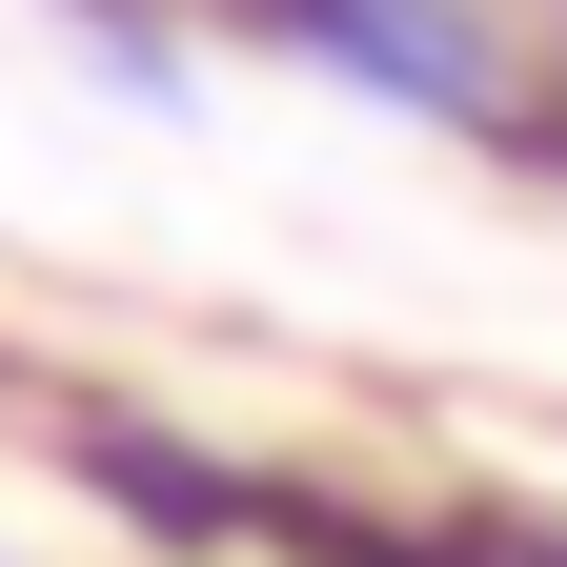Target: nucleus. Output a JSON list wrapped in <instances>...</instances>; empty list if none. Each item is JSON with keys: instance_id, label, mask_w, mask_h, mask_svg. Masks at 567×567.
<instances>
[{"instance_id": "obj_1", "label": "nucleus", "mask_w": 567, "mask_h": 567, "mask_svg": "<svg viewBox=\"0 0 567 567\" xmlns=\"http://www.w3.org/2000/svg\"><path fill=\"white\" fill-rule=\"evenodd\" d=\"M264 41H305V61H344V82H385V102H425V122H486L507 102V61H486L446 0H244Z\"/></svg>"}]
</instances>
